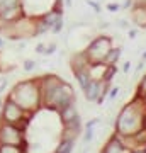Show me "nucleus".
Instances as JSON below:
<instances>
[{
	"mask_svg": "<svg viewBox=\"0 0 146 153\" xmlns=\"http://www.w3.org/2000/svg\"><path fill=\"white\" fill-rule=\"evenodd\" d=\"M146 129V104L145 100L136 97L133 102L124 105L116 121V134L121 138H134L138 133Z\"/></svg>",
	"mask_w": 146,
	"mask_h": 153,
	"instance_id": "f257e3e1",
	"label": "nucleus"
},
{
	"mask_svg": "<svg viewBox=\"0 0 146 153\" xmlns=\"http://www.w3.org/2000/svg\"><path fill=\"white\" fill-rule=\"evenodd\" d=\"M9 99H12L14 102H17L24 111H33L34 107H38L39 100H41L39 85L36 82L19 83V85L14 88V94H12Z\"/></svg>",
	"mask_w": 146,
	"mask_h": 153,
	"instance_id": "f03ea898",
	"label": "nucleus"
},
{
	"mask_svg": "<svg viewBox=\"0 0 146 153\" xmlns=\"http://www.w3.org/2000/svg\"><path fill=\"white\" fill-rule=\"evenodd\" d=\"M46 107H53L56 111H61L63 107L70 104H75V94H73V88L68 85V83L61 82L58 87L54 88L51 95H49L46 100L43 102Z\"/></svg>",
	"mask_w": 146,
	"mask_h": 153,
	"instance_id": "7ed1b4c3",
	"label": "nucleus"
},
{
	"mask_svg": "<svg viewBox=\"0 0 146 153\" xmlns=\"http://www.w3.org/2000/svg\"><path fill=\"white\" fill-rule=\"evenodd\" d=\"M110 49H112V39L105 38V36H99L88 44V48L83 51V55L88 60V63H102Z\"/></svg>",
	"mask_w": 146,
	"mask_h": 153,
	"instance_id": "20e7f679",
	"label": "nucleus"
},
{
	"mask_svg": "<svg viewBox=\"0 0 146 153\" xmlns=\"http://www.w3.org/2000/svg\"><path fill=\"white\" fill-rule=\"evenodd\" d=\"M26 116L27 111H24L21 105L14 102L12 99H7L5 104L2 105V117H4V123H9V124L19 126L26 123Z\"/></svg>",
	"mask_w": 146,
	"mask_h": 153,
	"instance_id": "39448f33",
	"label": "nucleus"
},
{
	"mask_svg": "<svg viewBox=\"0 0 146 153\" xmlns=\"http://www.w3.org/2000/svg\"><path fill=\"white\" fill-rule=\"evenodd\" d=\"M0 143H5V145H24L22 128L9 124V123L0 124Z\"/></svg>",
	"mask_w": 146,
	"mask_h": 153,
	"instance_id": "423d86ee",
	"label": "nucleus"
},
{
	"mask_svg": "<svg viewBox=\"0 0 146 153\" xmlns=\"http://www.w3.org/2000/svg\"><path fill=\"white\" fill-rule=\"evenodd\" d=\"M131 150H133V148L127 146V145L122 141V138H121L119 134H114V136L107 141V145H105L102 153H131Z\"/></svg>",
	"mask_w": 146,
	"mask_h": 153,
	"instance_id": "0eeeda50",
	"label": "nucleus"
},
{
	"mask_svg": "<svg viewBox=\"0 0 146 153\" xmlns=\"http://www.w3.org/2000/svg\"><path fill=\"white\" fill-rule=\"evenodd\" d=\"M133 22L138 27H146V7L136 5L133 9Z\"/></svg>",
	"mask_w": 146,
	"mask_h": 153,
	"instance_id": "6e6552de",
	"label": "nucleus"
},
{
	"mask_svg": "<svg viewBox=\"0 0 146 153\" xmlns=\"http://www.w3.org/2000/svg\"><path fill=\"white\" fill-rule=\"evenodd\" d=\"M21 16H22L21 5L12 7V9H5V10H0V19H4V21H17Z\"/></svg>",
	"mask_w": 146,
	"mask_h": 153,
	"instance_id": "1a4fd4ad",
	"label": "nucleus"
},
{
	"mask_svg": "<svg viewBox=\"0 0 146 153\" xmlns=\"http://www.w3.org/2000/svg\"><path fill=\"white\" fill-rule=\"evenodd\" d=\"M119 58H121V49L117 48H112L110 49V51H109L107 53V56H105V58H104V65H107V66H116V63H117V61H119Z\"/></svg>",
	"mask_w": 146,
	"mask_h": 153,
	"instance_id": "9d476101",
	"label": "nucleus"
},
{
	"mask_svg": "<svg viewBox=\"0 0 146 153\" xmlns=\"http://www.w3.org/2000/svg\"><path fill=\"white\" fill-rule=\"evenodd\" d=\"M0 153H26L22 145H5L0 143Z\"/></svg>",
	"mask_w": 146,
	"mask_h": 153,
	"instance_id": "9b49d317",
	"label": "nucleus"
},
{
	"mask_svg": "<svg viewBox=\"0 0 146 153\" xmlns=\"http://www.w3.org/2000/svg\"><path fill=\"white\" fill-rule=\"evenodd\" d=\"M73 143H75V141L63 140V141L58 145V148H56V152H54V153H71V150H73Z\"/></svg>",
	"mask_w": 146,
	"mask_h": 153,
	"instance_id": "f8f14e48",
	"label": "nucleus"
},
{
	"mask_svg": "<svg viewBox=\"0 0 146 153\" xmlns=\"http://www.w3.org/2000/svg\"><path fill=\"white\" fill-rule=\"evenodd\" d=\"M136 97H139L145 100L146 99V75L141 78V82H139V87H138V95Z\"/></svg>",
	"mask_w": 146,
	"mask_h": 153,
	"instance_id": "ddd939ff",
	"label": "nucleus"
},
{
	"mask_svg": "<svg viewBox=\"0 0 146 153\" xmlns=\"http://www.w3.org/2000/svg\"><path fill=\"white\" fill-rule=\"evenodd\" d=\"M12 7H19V0H0V10L12 9Z\"/></svg>",
	"mask_w": 146,
	"mask_h": 153,
	"instance_id": "4468645a",
	"label": "nucleus"
},
{
	"mask_svg": "<svg viewBox=\"0 0 146 153\" xmlns=\"http://www.w3.org/2000/svg\"><path fill=\"white\" fill-rule=\"evenodd\" d=\"M34 68V61H26V63H24V70H33Z\"/></svg>",
	"mask_w": 146,
	"mask_h": 153,
	"instance_id": "2eb2a0df",
	"label": "nucleus"
},
{
	"mask_svg": "<svg viewBox=\"0 0 146 153\" xmlns=\"http://www.w3.org/2000/svg\"><path fill=\"white\" fill-rule=\"evenodd\" d=\"M107 9H110L112 12H116V10H119V5H116V4H109Z\"/></svg>",
	"mask_w": 146,
	"mask_h": 153,
	"instance_id": "dca6fc26",
	"label": "nucleus"
},
{
	"mask_svg": "<svg viewBox=\"0 0 146 153\" xmlns=\"http://www.w3.org/2000/svg\"><path fill=\"white\" fill-rule=\"evenodd\" d=\"M136 2V5H139V7H146V0H134Z\"/></svg>",
	"mask_w": 146,
	"mask_h": 153,
	"instance_id": "f3484780",
	"label": "nucleus"
},
{
	"mask_svg": "<svg viewBox=\"0 0 146 153\" xmlns=\"http://www.w3.org/2000/svg\"><path fill=\"white\" fill-rule=\"evenodd\" d=\"M131 153H146V150H145V148H138V150H134V148H133V150H131Z\"/></svg>",
	"mask_w": 146,
	"mask_h": 153,
	"instance_id": "a211bd4d",
	"label": "nucleus"
},
{
	"mask_svg": "<svg viewBox=\"0 0 146 153\" xmlns=\"http://www.w3.org/2000/svg\"><path fill=\"white\" fill-rule=\"evenodd\" d=\"M129 65H131V63H124V71L129 70Z\"/></svg>",
	"mask_w": 146,
	"mask_h": 153,
	"instance_id": "6ab92c4d",
	"label": "nucleus"
},
{
	"mask_svg": "<svg viewBox=\"0 0 146 153\" xmlns=\"http://www.w3.org/2000/svg\"><path fill=\"white\" fill-rule=\"evenodd\" d=\"M0 109H2V102H0Z\"/></svg>",
	"mask_w": 146,
	"mask_h": 153,
	"instance_id": "aec40b11",
	"label": "nucleus"
},
{
	"mask_svg": "<svg viewBox=\"0 0 146 153\" xmlns=\"http://www.w3.org/2000/svg\"><path fill=\"white\" fill-rule=\"evenodd\" d=\"M0 46H2V39H0Z\"/></svg>",
	"mask_w": 146,
	"mask_h": 153,
	"instance_id": "412c9836",
	"label": "nucleus"
},
{
	"mask_svg": "<svg viewBox=\"0 0 146 153\" xmlns=\"http://www.w3.org/2000/svg\"><path fill=\"white\" fill-rule=\"evenodd\" d=\"M145 150H146V146H145Z\"/></svg>",
	"mask_w": 146,
	"mask_h": 153,
	"instance_id": "4be33fe9",
	"label": "nucleus"
}]
</instances>
